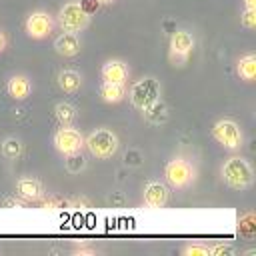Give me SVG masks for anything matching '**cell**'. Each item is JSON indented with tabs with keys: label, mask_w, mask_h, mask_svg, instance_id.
I'll return each mask as SVG.
<instances>
[{
	"label": "cell",
	"mask_w": 256,
	"mask_h": 256,
	"mask_svg": "<svg viewBox=\"0 0 256 256\" xmlns=\"http://www.w3.org/2000/svg\"><path fill=\"white\" fill-rule=\"evenodd\" d=\"M220 176L228 188L238 190V192L254 186V168H252L250 160L240 154H232L222 162Z\"/></svg>",
	"instance_id": "obj_1"
},
{
	"label": "cell",
	"mask_w": 256,
	"mask_h": 256,
	"mask_svg": "<svg viewBox=\"0 0 256 256\" xmlns=\"http://www.w3.org/2000/svg\"><path fill=\"white\" fill-rule=\"evenodd\" d=\"M84 150L96 160H110L120 150V138L112 128L100 126L84 136Z\"/></svg>",
	"instance_id": "obj_2"
},
{
	"label": "cell",
	"mask_w": 256,
	"mask_h": 256,
	"mask_svg": "<svg viewBox=\"0 0 256 256\" xmlns=\"http://www.w3.org/2000/svg\"><path fill=\"white\" fill-rule=\"evenodd\" d=\"M196 178H198V170L194 162H190L188 158L174 156L164 166V182L170 186V190L176 192L188 190L190 186H194Z\"/></svg>",
	"instance_id": "obj_3"
},
{
	"label": "cell",
	"mask_w": 256,
	"mask_h": 256,
	"mask_svg": "<svg viewBox=\"0 0 256 256\" xmlns=\"http://www.w3.org/2000/svg\"><path fill=\"white\" fill-rule=\"evenodd\" d=\"M54 18H56V24H58L64 32H76V34L84 32V30L90 26V22H92L90 12H88V10L84 8V4L78 2V0L64 2V4L58 8V12H56Z\"/></svg>",
	"instance_id": "obj_4"
},
{
	"label": "cell",
	"mask_w": 256,
	"mask_h": 256,
	"mask_svg": "<svg viewBox=\"0 0 256 256\" xmlns=\"http://www.w3.org/2000/svg\"><path fill=\"white\" fill-rule=\"evenodd\" d=\"M210 134L218 146L228 152H238L244 146V130L234 118H220L212 124Z\"/></svg>",
	"instance_id": "obj_5"
},
{
	"label": "cell",
	"mask_w": 256,
	"mask_h": 256,
	"mask_svg": "<svg viewBox=\"0 0 256 256\" xmlns=\"http://www.w3.org/2000/svg\"><path fill=\"white\" fill-rule=\"evenodd\" d=\"M126 98L130 100V104L136 110H144L148 104H152L154 100L162 98V86L158 82V78L154 76H142L138 80H134L126 92Z\"/></svg>",
	"instance_id": "obj_6"
},
{
	"label": "cell",
	"mask_w": 256,
	"mask_h": 256,
	"mask_svg": "<svg viewBox=\"0 0 256 256\" xmlns=\"http://www.w3.org/2000/svg\"><path fill=\"white\" fill-rule=\"evenodd\" d=\"M196 48V38L190 30H174L168 40V62L174 68H182L188 64L192 52Z\"/></svg>",
	"instance_id": "obj_7"
},
{
	"label": "cell",
	"mask_w": 256,
	"mask_h": 256,
	"mask_svg": "<svg viewBox=\"0 0 256 256\" xmlns=\"http://www.w3.org/2000/svg\"><path fill=\"white\" fill-rule=\"evenodd\" d=\"M54 28H56V18L48 12V10H32L26 20H24V32L30 40H36V42H42L46 38H50L54 34Z\"/></svg>",
	"instance_id": "obj_8"
},
{
	"label": "cell",
	"mask_w": 256,
	"mask_h": 256,
	"mask_svg": "<svg viewBox=\"0 0 256 256\" xmlns=\"http://www.w3.org/2000/svg\"><path fill=\"white\" fill-rule=\"evenodd\" d=\"M52 146L60 156H72V154H80L84 150V134L72 126H60L54 134H52Z\"/></svg>",
	"instance_id": "obj_9"
},
{
	"label": "cell",
	"mask_w": 256,
	"mask_h": 256,
	"mask_svg": "<svg viewBox=\"0 0 256 256\" xmlns=\"http://www.w3.org/2000/svg\"><path fill=\"white\" fill-rule=\"evenodd\" d=\"M142 202L146 208L160 210L170 202V186L164 180H148L142 190Z\"/></svg>",
	"instance_id": "obj_10"
},
{
	"label": "cell",
	"mask_w": 256,
	"mask_h": 256,
	"mask_svg": "<svg viewBox=\"0 0 256 256\" xmlns=\"http://www.w3.org/2000/svg\"><path fill=\"white\" fill-rule=\"evenodd\" d=\"M14 190L22 202H40L46 196V188L36 176H20L16 180Z\"/></svg>",
	"instance_id": "obj_11"
},
{
	"label": "cell",
	"mask_w": 256,
	"mask_h": 256,
	"mask_svg": "<svg viewBox=\"0 0 256 256\" xmlns=\"http://www.w3.org/2000/svg\"><path fill=\"white\" fill-rule=\"evenodd\" d=\"M52 48L58 56L62 58H76L80 52H82V40H80V34L76 32H60L54 42H52Z\"/></svg>",
	"instance_id": "obj_12"
},
{
	"label": "cell",
	"mask_w": 256,
	"mask_h": 256,
	"mask_svg": "<svg viewBox=\"0 0 256 256\" xmlns=\"http://www.w3.org/2000/svg\"><path fill=\"white\" fill-rule=\"evenodd\" d=\"M100 78L104 82L128 84V80H130V66H128V62H124L120 58H108L100 66Z\"/></svg>",
	"instance_id": "obj_13"
},
{
	"label": "cell",
	"mask_w": 256,
	"mask_h": 256,
	"mask_svg": "<svg viewBox=\"0 0 256 256\" xmlns=\"http://www.w3.org/2000/svg\"><path fill=\"white\" fill-rule=\"evenodd\" d=\"M34 90V84H32V78L28 74H12L8 80H6V94L16 100V102H24Z\"/></svg>",
	"instance_id": "obj_14"
},
{
	"label": "cell",
	"mask_w": 256,
	"mask_h": 256,
	"mask_svg": "<svg viewBox=\"0 0 256 256\" xmlns=\"http://www.w3.org/2000/svg\"><path fill=\"white\" fill-rule=\"evenodd\" d=\"M126 92H128V86L126 84H120V82H100L98 86V94H100V100L104 104H120L126 100Z\"/></svg>",
	"instance_id": "obj_15"
},
{
	"label": "cell",
	"mask_w": 256,
	"mask_h": 256,
	"mask_svg": "<svg viewBox=\"0 0 256 256\" xmlns=\"http://www.w3.org/2000/svg\"><path fill=\"white\" fill-rule=\"evenodd\" d=\"M82 82H84L82 74L78 70H72V68H62L56 74V84L64 94H76L82 88Z\"/></svg>",
	"instance_id": "obj_16"
},
{
	"label": "cell",
	"mask_w": 256,
	"mask_h": 256,
	"mask_svg": "<svg viewBox=\"0 0 256 256\" xmlns=\"http://www.w3.org/2000/svg\"><path fill=\"white\" fill-rule=\"evenodd\" d=\"M236 76L246 84H252L256 80V54L254 52H246L236 58Z\"/></svg>",
	"instance_id": "obj_17"
},
{
	"label": "cell",
	"mask_w": 256,
	"mask_h": 256,
	"mask_svg": "<svg viewBox=\"0 0 256 256\" xmlns=\"http://www.w3.org/2000/svg\"><path fill=\"white\" fill-rule=\"evenodd\" d=\"M140 112H142L144 120H146L148 124H154V126L166 124V122H168V116H170V110H168V106H166V102H164L162 98L154 100L152 104H148V106H146L144 110H140Z\"/></svg>",
	"instance_id": "obj_18"
},
{
	"label": "cell",
	"mask_w": 256,
	"mask_h": 256,
	"mask_svg": "<svg viewBox=\"0 0 256 256\" xmlns=\"http://www.w3.org/2000/svg\"><path fill=\"white\" fill-rule=\"evenodd\" d=\"M54 118H56V122L60 126H72L76 122V118H78V108L74 104L66 102V100L56 102V106H54Z\"/></svg>",
	"instance_id": "obj_19"
},
{
	"label": "cell",
	"mask_w": 256,
	"mask_h": 256,
	"mask_svg": "<svg viewBox=\"0 0 256 256\" xmlns=\"http://www.w3.org/2000/svg\"><path fill=\"white\" fill-rule=\"evenodd\" d=\"M0 154L6 158V160H18L22 154H24V144L18 136H6L2 142H0Z\"/></svg>",
	"instance_id": "obj_20"
},
{
	"label": "cell",
	"mask_w": 256,
	"mask_h": 256,
	"mask_svg": "<svg viewBox=\"0 0 256 256\" xmlns=\"http://www.w3.org/2000/svg\"><path fill=\"white\" fill-rule=\"evenodd\" d=\"M240 24L246 30H254L256 28V8H242V12H240Z\"/></svg>",
	"instance_id": "obj_21"
},
{
	"label": "cell",
	"mask_w": 256,
	"mask_h": 256,
	"mask_svg": "<svg viewBox=\"0 0 256 256\" xmlns=\"http://www.w3.org/2000/svg\"><path fill=\"white\" fill-rule=\"evenodd\" d=\"M180 252L182 256H210V248L204 244H188Z\"/></svg>",
	"instance_id": "obj_22"
},
{
	"label": "cell",
	"mask_w": 256,
	"mask_h": 256,
	"mask_svg": "<svg viewBox=\"0 0 256 256\" xmlns=\"http://www.w3.org/2000/svg\"><path fill=\"white\" fill-rule=\"evenodd\" d=\"M238 228H240V232H244V234H252V230H254V214H252V212H246L244 216H240Z\"/></svg>",
	"instance_id": "obj_23"
},
{
	"label": "cell",
	"mask_w": 256,
	"mask_h": 256,
	"mask_svg": "<svg viewBox=\"0 0 256 256\" xmlns=\"http://www.w3.org/2000/svg\"><path fill=\"white\" fill-rule=\"evenodd\" d=\"M234 250H232V246H224V244H218V246H212L210 248V254H214V256H220V254H232Z\"/></svg>",
	"instance_id": "obj_24"
},
{
	"label": "cell",
	"mask_w": 256,
	"mask_h": 256,
	"mask_svg": "<svg viewBox=\"0 0 256 256\" xmlns=\"http://www.w3.org/2000/svg\"><path fill=\"white\" fill-rule=\"evenodd\" d=\"M6 48H8V36L4 30H0V54H4Z\"/></svg>",
	"instance_id": "obj_25"
},
{
	"label": "cell",
	"mask_w": 256,
	"mask_h": 256,
	"mask_svg": "<svg viewBox=\"0 0 256 256\" xmlns=\"http://www.w3.org/2000/svg\"><path fill=\"white\" fill-rule=\"evenodd\" d=\"M244 8H256V0H242Z\"/></svg>",
	"instance_id": "obj_26"
},
{
	"label": "cell",
	"mask_w": 256,
	"mask_h": 256,
	"mask_svg": "<svg viewBox=\"0 0 256 256\" xmlns=\"http://www.w3.org/2000/svg\"><path fill=\"white\" fill-rule=\"evenodd\" d=\"M98 4H102V6H110V4H114L116 0H96Z\"/></svg>",
	"instance_id": "obj_27"
},
{
	"label": "cell",
	"mask_w": 256,
	"mask_h": 256,
	"mask_svg": "<svg viewBox=\"0 0 256 256\" xmlns=\"http://www.w3.org/2000/svg\"><path fill=\"white\" fill-rule=\"evenodd\" d=\"M76 254H94V250H78Z\"/></svg>",
	"instance_id": "obj_28"
}]
</instances>
